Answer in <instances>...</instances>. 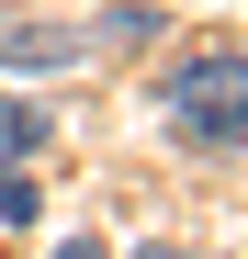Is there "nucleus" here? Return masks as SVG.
Segmentation results:
<instances>
[{"label": "nucleus", "instance_id": "obj_1", "mask_svg": "<svg viewBox=\"0 0 248 259\" xmlns=\"http://www.w3.org/2000/svg\"><path fill=\"white\" fill-rule=\"evenodd\" d=\"M158 113H170L181 147H237L248 136V57L237 46H192L170 68V91H158Z\"/></svg>", "mask_w": 248, "mask_h": 259}, {"label": "nucleus", "instance_id": "obj_2", "mask_svg": "<svg viewBox=\"0 0 248 259\" xmlns=\"http://www.w3.org/2000/svg\"><path fill=\"white\" fill-rule=\"evenodd\" d=\"M147 34V12H113V23H91V34H68V23H12L0 34V68H68V57H91V46H136Z\"/></svg>", "mask_w": 248, "mask_h": 259}, {"label": "nucleus", "instance_id": "obj_3", "mask_svg": "<svg viewBox=\"0 0 248 259\" xmlns=\"http://www.w3.org/2000/svg\"><path fill=\"white\" fill-rule=\"evenodd\" d=\"M46 136H57V124H46V102H12V91H0V169H23Z\"/></svg>", "mask_w": 248, "mask_h": 259}, {"label": "nucleus", "instance_id": "obj_4", "mask_svg": "<svg viewBox=\"0 0 248 259\" xmlns=\"http://www.w3.org/2000/svg\"><path fill=\"white\" fill-rule=\"evenodd\" d=\"M0 226H34V181L23 169H0Z\"/></svg>", "mask_w": 248, "mask_h": 259}, {"label": "nucleus", "instance_id": "obj_5", "mask_svg": "<svg viewBox=\"0 0 248 259\" xmlns=\"http://www.w3.org/2000/svg\"><path fill=\"white\" fill-rule=\"evenodd\" d=\"M57 259H102V248H91V237H57Z\"/></svg>", "mask_w": 248, "mask_h": 259}, {"label": "nucleus", "instance_id": "obj_6", "mask_svg": "<svg viewBox=\"0 0 248 259\" xmlns=\"http://www.w3.org/2000/svg\"><path fill=\"white\" fill-rule=\"evenodd\" d=\"M147 259H181V248H147Z\"/></svg>", "mask_w": 248, "mask_h": 259}]
</instances>
